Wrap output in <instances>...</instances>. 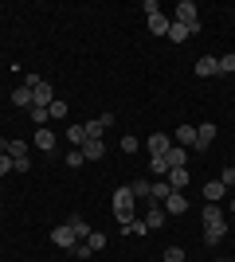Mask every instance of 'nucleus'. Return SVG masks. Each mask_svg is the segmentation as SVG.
<instances>
[{"label": "nucleus", "mask_w": 235, "mask_h": 262, "mask_svg": "<svg viewBox=\"0 0 235 262\" xmlns=\"http://www.w3.org/2000/svg\"><path fill=\"white\" fill-rule=\"evenodd\" d=\"M82 129H87V141H102V133H106V125H102V118H90L87 125H82Z\"/></svg>", "instance_id": "a211bd4d"}, {"label": "nucleus", "mask_w": 235, "mask_h": 262, "mask_svg": "<svg viewBox=\"0 0 235 262\" xmlns=\"http://www.w3.org/2000/svg\"><path fill=\"white\" fill-rule=\"evenodd\" d=\"M8 157H12V164H16V161H28V141L12 137V141H8Z\"/></svg>", "instance_id": "2eb2a0df"}, {"label": "nucleus", "mask_w": 235, "mask_h": 262, "mask_svg": "<svg viewBox=\"0 0 235 262\" xmlns=\"http://www.w3.org/2000/svg\"><path fill=\"white\" fill-rule=\"evenodd\" d=\"M212 137H216V125H212V121L196 125V145H192V149H196V153H204V149L212 145Z\"/></svg>", "instance_id": "7ed1b4c3"}, {"label": "nucleus", "mask_w": 235, "mask_h": 262, "mask_svg": "<svg viewBox=\"0 0 235 262\" xmlns=\"http://www.w3.org/2000/svg\"><path fill=\"white\" fill-rule=\"evenodd\" d=\"M168 28H173V20H168L165 12H153V16H149V32L153 35H168Z\"/></svg>", "instance_id": "9d476101"}, {"label": "nucleus", "mask_w": 235, "mask_h": 262, "mask_svg": "<svg viewBox=\"0 0 235 262\" xmlns=\"http://www.w3.org/2000/svg\"><path fill=\"white\" fill-rule=\"evenodd\" d=\"M168 196H173V184H168V180H153V200H149V204H165Z\"/></svg>", "instance_id": "f3484780"}, {"label": "nucleus", "mask_w": 235, "mask_h": 262, "mask_svg": "<svg viewBox=\"0 0 235 262\" xmlns=\"http://www.w3.org/2000/svg\"><path fill=\"white\" fill-rule=\"evenodd\" d=\"M67 227L75 231V239H87L90 231H94V227H87V219H82V215H71V219H67Z\"/></svg>", "instance_id": "6ab92c4d"}, {"label": "nucleus", "mask_w": 235, "mask_h": 262, "mask_svg": "<svg viewBox=\"0 0 235 262\" xmlns=\"http://www.w3.org/2000/svg\"><path fill=\"white\" fill-rule=\"evenodd\" d=\"M196 75H200V78L220 75V59H216V55H200V59H196Z\"/></svg>", "instance_id": "20e7f679"}, {"label": "nucleus", "mask_w": 235, "mask_h": 262, "mask_svg": "<svg viewBox=\"0 0 235 262\" xmlns=\"http://www.w3.org/2000/svg\"><path fill=\"white\" fill-rule=\"evenodd\" d=\"M165 208H161V204H149V215H145V227L149 231H157V227H165Z\"/></svg>", "instance_id": "f8f14e48"}, {"label": "nucleus", "mask_w": 235, "mask_h": 262, "mask_svg": "<svg viewBox=\"0 0 235 262\" xmlns=\"http://www.w3.org/2000/svg\"><path fill=\"white\" fill-rule=\"evenodd\" d=\"M67 141L75 145V149H82V145H87V129H82V125H67Z\"/></svg>", "instance_id": "5701e85b"}, {"label": "nucleus", "mask_w": 235, "mask_h": 262, "mask_svg": "<svg viewBox=\"0 0 235 262\" xmlns=\"http://www.w3.org/2000/svg\"><path fill=\"white\" fill-rule=\"evenodd\" d=\"M32 141H35V149H44V153H55V133L47 129V125L32 133Z\"/></svg>", "instance_id": "423d86ee"}, {"label": "nucleus", "mask_w": 235, "mask_h": 262, "mask_svg": "<svg viewBox=\"0 0 235 262\" xmlns=\"http://www.w3.org/2000/svg\"><path fill=\"white\" fill-rule=\"evenodd\" d=\"M28 114H32L35 129H44V125H47V118H51V114H47V106H32V110H28Z\"/></svg>", "instance_id": "393cba45"}, {"label": "nucleus", "mask_w": 235, "mask_h": 262, "mask_svg": "<svg viewBox=\"0 0 235 262\" xmlns=\"http://www.w3.org/2000/svg\"><path fill=\"white\" fill-rule=\"evenodd\" d=\"M173 141H177L180 149H192V145H196V125H180V129H177V137H173Z\"/></svg>", "instance_id": "ddd939ff"}, {"label": "nucleus", "mask_w": 235, "mask_h": 262, "mask_svg": "<svg viewBox=\"0 0 235 262\" xmlns=\"http://www.w3.org/2000/svg\"><path fill=\"white\" fill-rule=\"evenodd\" d=\"M67 110H71L67 102H59V98H55V102H51V106H47V114H51V118H55V121H63V118H67Z\"/></svg>", "instance_id": "bb28decb"}, {"label": "nucleus", "mask_w": 235, "mask_h": 262, "mask_svg": "<svg viewBox=\"0 0 235 262\" xmlns=\"http://www.w3.org/2000/svg\"><path fill=\"white\" fill-rule=\"evenodd\" d=\"M161 208H165V215H184V211H188V200H184V192H173Z\"/></svg>", "instance_id": "39448f33"}, {"label": "nucleus", "mask_w": 235, "mask_h": 262, "mask_svg": "<svg viewBox=\"0 0 235 262\" xmlns=\"http://www.w3.org/2000/svg\"><path fill=\"white\" fill-rule=\"evenodd\" d=\"M184 161H188V153H184L180 145H173V149L165 153V164H168V168H184Z\"/></svg>", "instance_id": "dca6fc26"}, {"label": "nucleus", "mask_w": 235, "mask_h": 262, "mask_svg": "<svg viewBox=\"0 0 235 262\" xmlns=\"http://www.w3.org/2000/svg\"><path fill=\"white\" fill-rule=\"evenodd\" d=\"M4 172H12V157L8 153H0V176H4Z\"/></svg>", "instance_id": "c9c22d12"}, {"label": "nucleus", "mask_w": 235, "mask_h": 262, "mask_svg": "<svg viewBox=\"0 0 235 262\" xmlns=\"http://www.w3.org/2000/svg\"><path fill=\"white\" fill-rule=\"evenodd\" d=\"M87 247H90V251H102V247H106V235H102V231H90V235H87Z\"/></svg>", "instance_id": "cd10ccee"}, {"label": "nucleus", "mask_w": 235, "mask_h": 262, "mask_svg": "<svg viewBox=\"0 0 235 262\" xmlns=\"http://www.w3.org/2000/svg\"><path fill=\"white\" fill-rule=\"evenodd\" d=\"M114 219H118L122 227L130 223V219H134V192H130V184L114 192Z\"/></svg>", "instance_id": "f257e3e1"}, {"label": "nucleus", "mask_w": 235, "mask_h": 262, "mask_svg": "<svg viewBox=\"0 0 235 262\" xmlns=\"http://www.w3.org/2000/svg\"><path fill=\"white\" fill-rule=\"evenodd\" d=\"M71 254H75V258H90V254H94V251H90V247H87V239H78L75 247H71Z\"/></svg>", "instance_id": "7c9ffc66"}, {"label": "nucleus", "mask_w": 235, "mask_h": 262, "mask_svg": "<svg viewBox=\"0 0 235 262\" xmlns=\"http://www.w3.org/2000/svg\"><path fill=\"white\" fill-rule=\"evenodd\" d=\"M149 172H153V176H168V164H165V157H153V161H149Z\"/></svg>", "instance_id": "c85d7f7f"}, {"label": "nucleus", "mask_w": 235, "mask_h": 262, "mask_svg": "<svg viewBox=\"0 0 235 262\" xmlns=\"http://www.w3.org/2000/svg\"><path fill=\"white\" fill-rule=\"evenodd\" d=\"M168 184H173V192H184L188 188V168H168Z\"/></svg>", "instance_id": "4468645a"}, {"label": "nucleus", "mask_w": 235, "mask_h": 262, "mask_svg": "<svg viewBox=\"0 0 235 262\" xmlns=\"http://www.w3.org/2000/svg\"><path fill=\"white\" fill-rule=\"evenodd\" d=\"M188 35H192L188 24H177V20H173V28H168V39H173V43H184Z\"/></svg>", "instance_id": "4be33fe9"}, {"label": "nucleus", "mask_w": 235, "mask_h": 262, "mask_svg": "<svg viewBox=\"0 0 235 262\" xmlns=\"http://www.w3.org/2000/svg\"><path fill=\"white\" fill-rule=\"evenodd\" d=\"M165 262H188L180 247H165Z\"/></svg>", "instance_id": "473e14b6"}, {"label": "nucleus", "mask_w": 235, "mask_h": 262, "mask_svg": "<svg viewBox=\"0 0 235 262\" xmlns=\"http://www.w3.org/2000/svg\"><path fill=\"white\" fill-rule=\"evenodd\" d=\"M122 153H137V137H122Z\"/></svg>", "instance_id": "f704fd0d"}, {"label": "nucleus", "mask_w": 235, "mask_h": 262, "mask_svg": "<svg viewBox=\"0 0 235 262\" xmlns=\"http://www.w3.org/2000/svg\"><path fill=\"white\" fill-rule=\"evenodd\" d=\"M224 196H227V188H224V180H220V176L204 184V200H208V204H220V200H224Z\"/></svg>", "instance_id": "0eeeda50"}, {"label": "nucleus", "mask_w": 235, "mask_h": 262, "mask_svg": "<svg viewBox=\"0 0 235 262\" xmlns=\"http://www.w3.org/2000/svg\"><path fill=\"white\" fill-rule=\"evenodd\" d=\"M55 102V90L47 86V82H39V86L32 90V106H51Z\"/></svg>", "instance_id": "1a4fd4ad"}, {"label": "nucleus", "mask_w": 235, "mask_h": 262, "mask_svg": "<svg viewBox=\"0 0 235 262\" xmlns=\"http://www.w3.org/2000/svg\"><path fill=\"white\" fill-rule=\"evenodd\" d=\"M220 75H235V55H220Z\"/></svg>", "instance_id": "c756f323"}, {"label": "nucleus", "mask_w": 235, "mask_h": 262, "mask_svg": "<svg viewBox=\"0 0 235 262\" xmlns=\"http://www.w3.org/2000/svg\"><path fill=\"white\" fill-rule=\"evenodd\" d=\"M125 235H149V227H145V219H130V223H125Z\"/></svg>", "instance_id": "a878e982"}, {"label": "nucleus", "mask_w": 235, "mask_h": 262, "mask_svg": "<svg viewBox=\"0 0 235 262\" xmlns=\"http://www.w3.org/2000/svg\"><path fill=\"white\" fill-rule=\"evenodd\" d=\"M0 153H8V137H0Z\"/></svg>", "instance_id": "e433bc0d"}, {"label": "nucleus", "mask_w": 235, "mask_h": 262, "mask_svg": "<svg viewBox=\"0 0 235 262\" xmlns=\"http://www.w3.org/2000/svg\"><path fill=\"white\" fill-rule=\"evenodd\" d=\"M220 180H224V188H235V168H220Z\"/></svg>", "instance_id": "72a5a7b5"}, {"label": "nucleus", "mask_w": 235, "mask_h": 262, "mask_svg": "<svg viewBox=\"0 0 235 262\" xmlns=\"http://www.w3.org/2000/svg\"><path fill=\"white\" fill-rule=\"evenodd\" d=\"M82 157H87V161H102V157H106V145L102 141H87L82 145Z\"/></svg>", "instance_id": "aec40b11"}, {"label": "nucleus", "mask_w": 235, "mask_h": 262, "mask_svg": "<svg viewBox=\"0 0 235 262\" xmlns=\"http://www.w3.org/2000/svg\"><path fill=\"white\" fill-rule=\"evenodd\" d=\"M12 106H28V110H32V90L16 86V90H12Z\"/></svg>", "instance_id": "b1692460"}, {"label": "nucleus", "mask_w": 235, "mask_h": 262, "mask_svg": "<svg viewBox=\"0 0 235 262\" xmlns=\"http://www.w3.org/2000/svg\"><path fill=\"white\" fill-rule=\"evenodd\" d=\"M51 239H55V247H63V251H71V247L78 243L71 227H55V231H51Z\"/></svg>", "instance_id": "9b49d317"}, {"label": "nucleus", "mask_w": 235, "mask_h": 262, "mask_svg": "<svg viewBox=\"0 0 235 262\" xmlns=\"http://www.w3.org/2000/svg\"><path fill=\"white\" fill-rule=\"evenodd\" d=\"M67 164H71V168H82V164H87V157H82V149H71V153H67Z\"/></svg>", "instance_id": "2f4dec72"}, {"label": "nucleus", "mask_w": 235, "mask_h": 262, "mask_svg": "<svg viewBox=\"0 0 235 262\" xmlns=\"http://www.w3.org/2000/svg\"><path fill=\"white\" fill-rule=\"evenodd\" d=\"M196 12H200V8H196V0H180V4H177V24H188L192 35L200 32V16H196Z\"/></svg>", "instance_id": "f03ea898"}, {"label": "nucleus", "mask_w": 235, "mask_h": 262, "mask_svg": "<svg viewBox=\"0 0 235 262\" xmlns=\"http://www.w3.org/2000/svg\"><path fill=\"white\" fill-rule=\"evenodd\" d=\"M168 149H173V137H168V133H153V137H149V153L153 157H165Z\"/></svg>", "instance_id": "6e6552de"}, {"label": "nucleus", "mask_w": 235, "mask_h": 262, "mask_svg": "<svg viewBox=\"0 0 235 262\" xmlns=\"http://www.w3.org/2000/svg\"><path fill=\"white\" fill-rule=\"evenodd\" d=\"M130 192H134V200H153V184H149V180H134Z\"/></svg>", "instance_id": "412c9836"}, {"label": "nucleus", "mask_w": 235, "mask_h": 262, "mask_svg": "<svg viewBox=\"0 0 235 262\" xmlns=\"http://www.w3.org/2000/svg\"><path fill=\"white\" fill-rule=\"evenodd\" d=\"M220 262H235V258H220Z\"/></svg>", "instance_id": "4c0bfd02"}]
</instances>
